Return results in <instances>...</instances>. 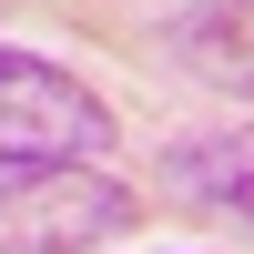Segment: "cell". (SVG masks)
<instances>
[{
  "label": "cell",
  "mask_w": 254,
  "mask_h": 254,
  "mask_svg": "<svg viewBox=\"0 0 254 254\" xmlns=\"http://www.w3.org/2000/svg\"><path fill=\"white\" fill-rule=\"evenodd\" d=\"M132 234V193L102 163H20L0 183V254H102Z\"/></svg>",
  "instance_id": "obj_1"
},
{
  "label": "cell",
  "mask_w": 254,
  "mask_h": 254,
  "mask_svg": "<svg viewBox=\"0 0 254 254\" xmlns=\"http://www.w3.org/2000/svg\"><path fill=\"white\" fill-rule=\"evenodd\" d=\"M92 153H112L102 92L81 71H61V61L0 41V163L20 173V163H92Z\"/></svg>",
  "instance_id": "obj_2"
},
{
  "label": "cell",
  "mask_w": 254,
  "mask_h": 254,
  "mask_svg": "<svg viewBox=\"0 0 254 254\" xmlns=\"http://www.w3.org/2000/svg\"><path fill=\"white\" fill-rule=\"evenodd\" d=\"M173 183L203 203V214L254 224V132H203V142H183V153H173Z\"/></svg>",
  "instance_id": "obj_3"
}]
</instances>
